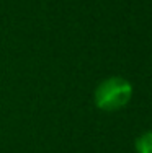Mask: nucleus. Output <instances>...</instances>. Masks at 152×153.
I'll return each mask as SVG.
<instances>
[{
  "label": "nucleus",
  "instance_id": "1",
  "mask_svg": "<svg viewBox=\"0 0 152 153\" xmlns=\"http://www.w3.org/2000/svg\"><path fill=\"white\" fill-rule=\"evenodd\" d=\"M95 106L106 112L119 111L131 101L133 85L123 76H110L95 90Z\"/></svg>",
  "mask_w": 152,
  "mask_h": 153
},
{
  "label": "nucleus",
  "instance_id": "2",
  "mask_svg": "<svg viewBox=\"0 0 152 153\" xmlns=\"http://www.w3.org/2000/svg\"><path fill=\"white\" fill-rule=\"evenodd\" d=\"M134 147L136 153H152V130L144 132L141 137H137Z\"/></svg>",
  "mask_w": 152,
  "mask_h": 153
}]
</instances>
